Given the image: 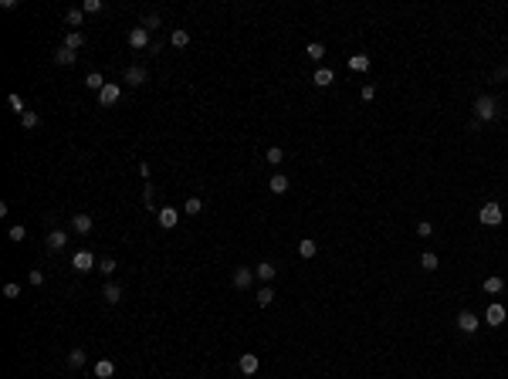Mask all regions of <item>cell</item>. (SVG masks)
<instances>
[{
  "mask_svg": "<svg viewBox=\"0 0 508 379\" xmlns=\"http://www.w3.org/2000/svg\"><path fill=\"white\" fill-rule=\"evenodd\" d=\"M299 254L302 258H315V254H319V244H315L312 237H305V241H299Z\"/></svg>",
  "mask_w": 508,
  "mask_h": 379,
  "instance_id": "21",
  "label": "cell"
},
{
  "mask_svg": "<svg viewBox=\"0 0 508 379\" xmlns=\"http://www.w3.org/2000/svg\"><path fill=\"white\" fill-rule=\"evenodd\" d=\"M129 48H149V31L146 27H132L129 31Z\"/></svg>",
  "mask_w": 508,
  "mask_h": 379,
  "instance_id": "9",
  "label": "cell"
},
{
  "mask_svg": "<svg viewBox=\"0 0 508 379\" xmlns=\"http://www.w3.org/2000/svg\"><path fill=\"white\" fill-rule=\"evenodd\" d=\"M417 234L420 237H430V234H434V224H430V220H420V224H417Z\"/></svg>",
  "mask_w": 508,
  "mask_h": 379,
  "instance_id": "37",
  "label": "cell"
},
{
  "mask_svg": "<svg viewBox=\"0 0 508 379\" xmlns=\"http://www.w3.org/2000/svg\"><path fill=\"white\" fill-rule=\"evenodd\" d=\"M271 301H274V291H271V288H268V284H265V288L258 291V305H261V308H268V305H271Z\"/></svg>",
  "mask_w": 508,
  "mask_h": 379,
  "instance_id": "33",
  "label": "cell"
},
{
  "mask_svg": "<svg viewBox=\"0 0 508 379\" xmlns=\"http://www.w3.org/2000/svg\"><path fill=\"white\" fill-rule=\"evenodd\" d=\"M478 217H481L484 227H498V224H501V207H498V203H484Z\"/></svg>",
  "mask_w": 508,
  "mask_h": 379,
  "instance_id": "3",
  "label": "cell"
},
{
  "mask_svg": "<svg viewBox=\"0 0 508 379\" xmlns=\"http://www.w3.org/2000/svg\"><path fill=\"white\" fill-rule=\"evenodd\" d=\"M183 210H186V213H190V217H197V213H200V210H203V200H200V196H190V200L183 203Z\"/></svg>",
  "mask_w": 508,
  "mask_h": 379,
  "instance_id": "32",
  "label": "cell"
},
{
  "mask_svg": "<svg viewBox=\"0 0 508 379\" xmlns=\"http://www.w3.org/2000/svg\"><path fill=\"white\" fill-rule=\"evenodd\" d=\"M7 105H10V112H14V115H24L27 112V105H24V98H21V95H7Z\"/></svg>",
  "mask_w": 508,
  "mask_h": 379,
  "instance_id": "28",
  "label": "cell"
},
{
  "mask_svg": "<svg viewBox=\"0 0 508 379\" xmlns=\"http://www.w3.org/2000/svg\"><path fill=\"white\" fill-rule=\"evenodd\" d=\"M169 44H173V48H186V44H190V34L186 31H173L169 34Z\"/></svg>",
  "mask_w": 508,
  "mask_h": 379,
  "instance_id": "31",
  "label": "cell"
},
{
  "mask_svg": "<svg viewBox=\"0 0 508 379\" xmlns=\"http://www.w3.org/2000/svg\"><path fill=\"white\" fill-rule=\"evenodd\" d=\"M122 78L129 81L132 88H136V85H146V68H139V65H129V68H126V75H122Z\"/></svg>",
  "mask_w": 508,
  "mask_h": 379,
  "instance_id": "11",
  "label": "cell"
},
{
  "mask_svg": "<svg viewBox=\"0 0 508 379\" xmlns=\"http://www.w3.org/2000/svg\"><path fill=\"white\" fill-rule=\"evenodd\" d=\"M258 355H254V352H244L241 355V359H237V369H241L244 372V376H254V372H258Z\"/></svg>",
  "mask_w": 508,
  "mask_h": 379,
  "instance_id": "6",
  "label": "cell"
},
{
  "mask_svg": "<svg viewBox=\"0 0 508 379\" xmlns=\"http://www.w3.org/2000/svg\"><path fill=\"white\" fill-rule=\"evenodd\" d=\"M231 281H234L237 291H244V288H251V281H254V271H251V267H237Z\"/></svg>",
  "mask_w": 508,
  "mask_h": 379,
  "instance_id": "7",
  "label": "cell"
},
{
  "mask_svg": "<svg viewBox=\"0 0 508 379\" xmlns=\"http://www.w3.org/2000/svg\"><path fill=\"white\" fill-rule=\"evenodd\" d=\"M44 244H48L51 250H61V247L68 244V234H65V230H51V234H48V241H44Z\"/></svg>",
  "mask_w": 508,
  "mask_h": 379,
  "instance_id": "18",
  "label": "cell"
},
{
  "mask_svg": "<svg viewBox=\"0 0 508 379\" xmlns=\"http://www.w3.org/2000/svg\"><path fill=\"white\" fill-rule=\"evenodd\" d=\"M274 275H278V271H274V264H271V261H261V264L254 267V278H261V281H265V284L271 281Z\"/></svg>",
  "mask_w": 508,
  "mask_h": 379,
  "instance_id": "17",
  "label": "cell"
},
{
  "mask_svg": "<svg viewBox=\"0 0 508 379\" xmlns=\"http://www.w3.org/2000/svg\"><path fill=\"white\" fill-rule=\"evenodd\" d=\"M112 372H115V363H112V359H98V363H95V376H98V379H109Z\"/></svg>",
  "mask_w": 508,
  "mask_h": 379,
  "instance_id": "20",
  "label": "cell"
},
{
  "mask_svg": "<svg viewBox=\"0 0 508 379\" xmlns=\"http://www.w3.org/2000/svg\"><path fill=\"white\" fill-rule=\"evenodd\" d=\"M68 366H72V369H81V366H85V349H72V352H68Z\"/></svg>",
  "mask_w": 508,
  "mask_h": 379,
  "instance_id": "26",
  "label": "cell"
},
{
  "mask_svg": "<svg viewBox=\"0 0 508 379\" xmlns=\"http://www.w3.org/2000/svg\"><path fill=\"white\" fill-rule=\"evenodd\" d=\"M27 281H31V284H44V271H31V275H27Z\"/></svg>",
  "mask_w": 508,
  "mask_h": 379,
  "instance_id": "42",
  "label": "cell"
},
{
  "mask_svg": "<svg viewBox=\"0 0 508 379\" xmlns=\"http://www.w3.org/2000/svg\"><path fill=\"white\" fill-rule=\"evenodd\" d=\"M72 227H75V234H89V230H92V217H89V213H75Z\"/></svg>",
  "mask_w": 508,
  "mask_h": 379,
  "instance_id": "15",
  "label": "cell"
},
{
  "mask_svg": "<svg viewBox=\"0 0 508 379\" xmlns=\"http://www.w3.org/2000/svg\"><path fill=\"white\" fill-rule=\"evenodd\" d=\"M373 95H376V88H373V85H363V98L366 102H373Z\"/></svg>",
  "mask_w": 508,
  "mask_h": 379,
  "instance_id": "43",
  "label": "cell"
},
{
  "mask_svg": "<svg viewBox=\"0 0 508 379\" xmlns=\"http://www.w3.org/2000/svg\"><path fill=\"white\" fill-rule=\"evenodd\" d=\"M505 305H498V301H495V305H488V312H484V322H488V325H501V322H505Z\"/></svg>",
  "mask_w": 508,
  "mask_h": 379,
  "instance_id": "8",
  "label": "cell"
},
{
  "mask_svg": "<svg viewBox=\"0 0 508 379\" xmlns=\"http://www.w3.org/2000/svg\"><path fill=\"white\" fill-rule=\"evenodd\" d=\"M146 31H156V27H160V17H156V14H149V17H146Z\"/></svg>",
  "mask_w": 508,
  "mask_h": 379,
  "instance_id": "41",
  "label": "cell"
},
{
  "mask_svg": "<svg viewBox=\"0 0 508 379\" xmlns=\"http://www.w3.org/2000/svg\"><path fill=\"white\" fill-rule=\"evenodd\" d=\"M119 98H122V88H119V85H112V81L98 92V105H115Z\"/></svg>",
  "mask_w": 508,
  "mask_h": 379,
  "instance_id": "5",
  "label": "cell"
},
{
  "mask_svg": "<svg viewBox=\"0 0 508 379\" xmlns=\"http://www.w3.org/2000/svg\"><path fill=\"white\" fill-rule=\"evenodd\" d=\"M458 329L464 332V335H471V332L481 329V318H478L475 312H461V315H458Z\"/></svg>",
  "mask_w": 508,
  "mask_h": 379,
  "instance_id": "4",
  "label": "cell"
},
{
  "mask_svg": "<svg viewBox=\"0 0 508 379\" xmlns=\"http://www.w3.org/2000/svg\"><path fill=\"white\" fill-rule=\"evenodd\" d=\"M156 220H160V227H166V230H169V227H177V224H180V213H177L173 207H163L160 213H156Z\"/></svg>",
  "mask_w": 508,
  "mask_h": 379,
  "instance_id": "10",
  "label": "cell"
},
{
  "mask_svg": "<svg viewBox=\"0 0 508 379\" xmlns=\"http://www.w3.org/2000/svg\"><path fill=\"white\" fill-rule=\"evenodd\" d=\"M7 237H10V241H24V237H27V227H24V224H14V227L7 230Z\"/></svg>",
  "mask_w": 508,
  "mask_h": 379,
  "instance_id": "34",
  "label": "cell"
},
{
  "mask_svg": "<svg viewBox=\"0 0 508 379\" xmlns=\"http://www.w3.org/2000/svg\"><path fill=\"white\" fill-rule=\"evenodd\" d=\"M268 190H271L274 196H282V193H288V176H282V173H274L271 179H268Z\"/></svg>",
  "mask_w": 508,
  "mask_h": 379,
  "instance_id": "12",
  "label": "cell"
},
{
  "mask_svg": "<svg viewBox=\"0 0 508 379\" xmlns=\"http://www.w3.org/2000/svg\"><path fill=\"white\" fill-rule=\"evenodd\" d=\"M98 271H102V275H112V271H115V261L112 258H102V261H98Z\"/></svg>",
  "mask_w": 508,
  "mask_h": 379,
  "instance_id": "38",
  "label": "cell"
},
{
  "mask_svg": "<svg viewBox=\"0 0 508 379\" xmlns=\"http://www.w3.org/2000/svg\"><path fill=\"white\" fill-rule=\"evenodd\" d=\"M85 85H89V88H92V92H102V88H105V85H109V81H105V78H102V75H98V71H92V75H89V78H85Z\"/></svg>",
  "mask_w": 508,
  "mask_h": 379,
  "instance_id": "30",
  "label": "cell"
},
{
  "mask_svg": "<svg viewBox=\"0 0 508 379\" xmlns=\"http://www.w3.org/2000/svg\"><path fill=\"white\" fill-rule=\"evenodd\" d=\"M495 115H498V105H495V98L492 95H481L475 102V119L478 122H492Z\"/></svg>",
  "mask_w": 508,
  "mask_h": 379,
  "instance_id": "1",
  "label": "cell"
},
{
  "mask_svg": "<svg viewBox=\"0 0 508 379\" xmlns=\"http://www.w3.org/2000/svg\"><path fill=\"white\" fill-rule=\"evenodd\" d=\"M420 267H424V271H437V267H441V258H437L434 250H424V254H420Z\"/></svg>",
  "mask_w": 508,
  "mask_h": 379,
  "instance_id": "19",
  "label": "cell"
},
{
  "mask_svg": "<svg viewBox=\"0 0 508 379\" xmlns=\"http://www.w3.org/2000/svg\"><path fill=\"white\" fill-rule=\"evenodd\" d=\"M312 81L319 85V88H329L332 81H336V71H332V68H319V71L312 75Z\"/></svg>",
  "mask_w": 508,
  "mask_h": 379,
  "instance_id": "14",
  "label": "cell"
},
{
  "mask_svg": "<svg viewBox=\"0 0 508 379\" xmlns=\"http://www.w3.org/2000/svg\"><path fill=\"white\" fill-rule=\"evenodd\" d=\"M65 21H68L72 27H78L81 21H85V10H81V7H68V10H65Z\"/></svg>",
  "mask_w": 508,
  "mask_h": 379,
  "instance_id": "24",
  "label": "cell"
},
{
  "mask_svg": "<svg viewBox=\"0 0 508 379\" xmlns=\"http://www.w3.org/2000/svg\"><path fill=\"white\" fill-rule=\"evenodd\" d=\"M21 125H24V129H38L41 125V115L38 112H31V109H27L24 115H21Z\"/></svg>",
  "mask_w": 508,
  "mask_h": 379,
  "instance_id": "29",
  "label": "cell"
},
{
  "mask_svg": "<svg viewBox=\"0 0 508 379\" xmlns=\"http://www.w3.org/2000/svg\"><path fill=\"white\" fill-rule=\"evenodd\" d=\"M481 288H484V291H488V295H498V291H501V288H505V281H501V278H498V275H492V278H484V284H481Z\"/></svg>",
  "mask_w": 508,
  "mask_h": 379,
  "instance_id": "23",
  "label": "cell"
},
{
  "mask_svg": "<svg viewBox=\"0 0 508 379\" xmlns=\"http://www.w3.org/2000/svg\"><path fill=\"white\" fill-rule=\"evenodd\" d=\"M143 203L153 210V183H146V190H143Z\"/></svg>",
  "mask_w": 508,
  "mask_h": 379,
  "instance_id": "40",
  "label": "cell"
},
{
  "mask_svg": "<svg viewBox=\"0 0 508 379\" xmlns=\"http://www.w3.org/2000/svg\"><path fill=\"white\" fill-rule=\"evenodd\" d=\"M349 68H353V71H366V68H370V55H353L349 58Z\"/></svg>",
  "mask_w": 508,
  "mask_h": 379,
  "instance_id": "25",
  "label": "cell"
},
{
  "mask_svg": "<svg viewBox=\"0 0 508 379\" xmlns=\"http://www.w3.org/2000/svg\"><path fill=\"white\" fill-rule=\"evenodd\" d=\"M305 55L312 58V61H322V58H325V44H319V41H312V44L305 48Z\"/></svg>",
  "mask_w": 508,
  "mask_h": 379,
  "instance_id": "27",
  "label": "cell"
},
{
  "mask_svg": "<svg viewBox=\"0 0 508 379\" xmlns=\"http://www.w3.org/2000/svg\"><path fill=\"white\" fill-rule=\"evenodd\" d=\"M81 44H85V34H81V31H68V34H65V48L78 51Z\"/></svg>",
  "mask_w": 508,
  "mask_h": 379,
  "instance_id": "22",
  "label": "cell"
},
{
  "mask_svg": "<svg viewBox=\"0 0 508 379\" xmlns=\"http://www.w3.org/2000/svg\"><path fill=\"white\" fill-rule=\"evenodd\" d=\"M72 267L78 271V275H85V271H92V267H95V254H92V250H75V258H72Z\"/></svg>",
  "mask_w": 508,
  "mask_h": 379,
  "instance_id": "2",
  "label": "cell"
},
{
  "mask_svg": "<svg viewBox=\"0 0 508 379\" xmlns=\"http://www.w3.org/2000/svg\"><path fill=\"white\" fill-rule=\"evenodd\" d=\"M17 295H21V284H4V298H17Z\"/></svg>",
  "mask_w": 508,
  "mask_h": 379,
  "instance_id": "39",
  "label": "cell"
},
{
  "mask_svg": "<svg viewBox=\"0 0 508 379\" xmlns=\"http://www.w3.org/2000/svg\"><path fill=\"white\" fill-rule=\"evenodd\" d=\"M102 301L119 305V301H122V288H119V284H105V288H102Z\"/></svg>",
  "mask_w": 508,
  "mask_h": 379,
  "instance_id": "16",
  "label": "cell"
},
{
  "mask_svg": "<svg viewBox=\"0 0 508 379\" xmlns=\"http://www.w3.org/2000/svg\"><path fill=\"white\" fill-rule=\"evenodd\" d=\"M282 159H285V153L278 149V146H271V149H268V163H271V166H278Z\"/></svg>",
  "mask_w": 508,
  "mask_h": 379,
  "instance_id": "36",
  "label": "cell"
},
{
  "mask_svg": "<svg viewBox=\"0 0 508 379\" xmlns=\"http://www.w3.org/2000/svg\"><path fill=\"white\" fill-rule=\"evenodd\" d=\"M102 7H105L102 0H85V4H81V10H85V14H98Z\"/></svg>",
  "mask_w": 508,
  "mask_h": 379,
  "instance_id": "35",
  "label": "cell"
},
{
  "mask_svg": "<svg viewBox=\"0 0 508 379\" xmlns=\"http://www.w3.org/2000/svg\"><path fill=\"white\" fill-rule=\"evenodd\" d=\"M55 61L68 68V65H75V61H78V51H72V48H65V44H61V48L55 51Z\"/></svg>",
  "mask_w": 508,
  "mask_h": 379,
  "instance_id": "13",
  "label": "cell"
}]
</instances>
